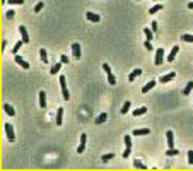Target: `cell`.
<instances>
[{
    "instance_id": "cell-1",
    "label": "cell",
    "mask_w": 193,
    "mask_h": 171,
    "mask_svg": "<svg viewBox=\"0 0 193 171\" xmlns=\"http://www.w3.org/2000/svg\"><path fill=\"white\" fill-rule=\"evenodd\" d=\"M65 79H67L65 75H60V77H58L60 87H62V94H63V99H70V92H68V89H67V81H65Z\"/></svg>"
},
{
    "instance_id": "cell-2",
    "label": "cell",
    "mask_w": 193,
    "mask_h": 171,
    "mask_svg": "<svg viewBox=\"0 0 193 171\" xmlns=\"http://www.w3.org/2000/svg\"><path fill=\"white\" fill-rule=\"evenodd\" d=\"M3 128H5V135H7V139H9L10 142H14V140H15V134H14V127H12L10 123H5V125H3Z\"/></svg>"
},
{
    "instance_id": "cell-3",
    "label": "cell",
    "mask_w": 193,
    "mask_h": 171,
    "mask_svg": "<svg viewBox=\"0 0 193 171\" xmlns=\"http://www.w3.org/2000/svg\"><path fill=\"white\" fill-rule=\"evenodd\" d=\"M125 146H127V149H125V152H123V158L127 159V158L132 154V137H130V135H125Z\"/></svg>"
},
{
    "instance_id": "cell-4",
    "label": "cell",
    "mask_w": 193,
    "mask_h": 171,
    "mask_svg": "<svg viewBox=\"0 0 193 171\" xmlns=\"http://www.w3.org/2000/svg\"><path fill=\"white\" fill-rule=\"evenodd\" d=\"M162 60H164V50L157 48L156 50V60H154V63L156 65H162Z\"/></svg>"
},
{
    "instance_id": "cell-5",
    "label": "cell",
    "mask_w": 193,
    "mask_h": 171,
    "mask_svg": "<svg viewBox=\"0 0 193 171\" xmlns=\"http://www.w3.org/2000/svg\"><path fill=\"white\" fill-rule=\"evenodd\" d=\"M19 33H21V38H22V41L27 45V43H31V38H29V34H27V29L24 27V26H19Z\"/></svg>"
},
{
    "instance_id": "cell-6",
    "label": "cell",
    "mask_w": 193,
    "mask_h": 171,
    "mask_svg": "<svg viewBox=\"0 0 193 171\" xmlns=\"http://www.w3.org/2000/svg\"><path fill=\"white\" fill-rule=\"evenodd\" d=\"M86 17H87V21H91V22H94V24H97V22L101 21V17H99L97 14L91 12V10H87V12H86Z\"/></svg>"
},
{
    "instance_id": "cell-7",
    "label": "cell",
    "mask_w": 193,
    "mask_h": 171,
    "mask_svg": "<svg viewBox=\"0 0 193 171\" xmlns=\"http://www.w3.org/2000/svg\"><path fill=\"white\" fill-rule=\"evenodd\" d=\"M15 63H17V65H21L24 70H27V69H29V63H27V62H26L22 57H19L17 53H15Z\"/></svg>"
},
{
    "instance_id": "cell-8",
    "label": "cell",
    "mask_w": 193,
    "mask_h": 171,
    "mask_svg": "<svg viewBox=\"0 0 193 171\" xmlns=\"http://www.w3.org/2000/svg\"><path fill=\"white\" fill-rule=\"evenodd\" d=\"M72 53H74L75 58H80L82 51H80V45H79V43H72Z\"/></svg>"
},
{
    "instance_id": "cell-9",
    "label": "cell",
    "mask_w": 193,
    "mask_h": 171,
    "mask_svg": "<svg viewBox=\"0 0 193 171\" xmlns=\"http://www.w3.org/2000/svg\"><path fill=\"white\" fill-rule=\"evenodd\" d=\"M176 77V74L174 72H169V74H164L161 79H159V82H162V84H166V82H169V81H173Z\"/></svg>"
},
{
    "instance_id": "cell-10",
    "label": "cell",
    "mask_w": 193,
    "mask_h": 171,
    "mask_svg": "<svg viewBox=\"0 0 193 171\" xmlns=\"http://www.w3.org/2000/svg\"><path fill=\"white\" fill-rule=\"evenodd\" d=\"M166 139H168V147H174V132L168 130V134H166Z\"/></svg>"
},
{
    "instance_id": "cell-11",
    "label": "cell",
    "mask_w": 193,
    "mask_h": 171,
    "mask_svg": "<svg viewBox=\"0 0 193 171\" xmlns=\"http://www.w3.org/2000/svg\"><path fill=\"white\" fill-rule=\"evenodd\" d=\"M178 51H180V46H173V50H171V51H169V55H168V62H173V60L176 58Z\"/></svg>"
},
{
    "instance_id": "cell-12",
    "label": "cell",
    "mask_w": 193,
    "mask_h": 171,
    "mask_svg": "<svg viewBox=\"0 0 193 171\" xmlns=\"http://www.w3.org/2000/svg\"><path fill=\"white\" fill-rule=\"evenodd\" d=\"M139 75H142V69H135V70H132V72H130V75H128V81L132 82V81H135Z\"/></svg>"
},
{
    "instance_id": "cell-13",
    "label": "cell",
    "mask_w": 193,
    "mask_h": 171,
    "mask_svg": "<svg viewBox=\"0 0 193 171\" xmlns=\"http://www.w3.org/2000/svg\"><path fill=\"white\" fill-rule=\"evenodd\" d=\"M154 87H156V81L152 79L151 82H147V84H145V86L142 87V91H140V92H149V91H152Z\"/></svg>"
},
{
    "instance_id": "cell-14",
    "label": "cell",
    "mask_w": 193,
    "mask_h": 171,
    "mask_svg": "<svg viewBox=\"0 0 193 171\" xmlns=\"http://www.w3.org/2000/svg\"><path fill=\"white\" fill-rule=\"evenodd\" d=\"M62 123H63V108L58 106V111H56V125L60 127Z\"/></svg>"
},
{
    "instance_id": "cell-15",
    "label": "cell",
    "mask_w": 193,
    "mask_h": 171,
    "mask_svg": "<svg viewBox=\"0 0 193 171\" xmlns=\"http://www.w3.org/2000/svg\"><path fill=\"white\" fill-rule=\"evenodd\" d=\"M3 111H5L9 116H14V115H15V110H14V108H12V104H9V103H5V104H3Z\"/></svg>"
},
{
    "instance_id": "cell-16",
    "label": "cell",
    "mask_w": 193,
    "mask_h": 171,
    "mask_svg": "<svg viewBox=\"0 0 193 171\" xmlns=\"http://www.w3.org/2000/svg\"><path fill=\"white\" fill-rule=\"evenodd\" d=\"M149 134H151L149 128H135V130H133V135H137V137H140V135H149Z\"/></svg>"
},
{
    "instance_id": "cell-17",
    "label": "cell",
    "mask_w": 193,
    "mask_h": 171,
    "mask_svg": "<svg viewBox=\"0 0 193 171\" xmlns=\"http://www.w3.org/2000/svg\"><path fill=\"white\" fill-rule=\"evenodd\" d=\"M106 118H108V115H106V113H101V115H97V116H96L94 123H96V125H101V123H104V122H106Z\"/></svg>"
},
{
    "instance_id": "cell-18",
    "label": "cell",
    "mask_w": 193,
    "mask_h": 171,
    "mask_svg": "<svg viewBox=\"0 0 193 171\" xmlns=\"http://www.w3.org/2000/svg\"><path fill=\"white\" fill-rule=\"evenodd\" d=\"M46 106V94L44 91H39V108H44Z\"/></svg>"
},
{
    "instance_id": "cell-19",
    "label": "cell",
    "mask_w": 193,
    "mask_h": 171,
    "mask_svg": "<svg viewBox=\"0 0 193 171\" xmlns=\"http://www.w3.org/2000/svg\"><path fill=\"white\" fill-rule=\"evenodd\" d=\"M144 34H145V38H147L149 41H152V39H154V31H152L151 27H145V29H144Z\"/></svg>"
},
{
    "instance_id": "cell-20",
    "label": "cell",
    "mask_w": 193,
    "mask_h": 171,
    "mask_svg": "<svg viewBox=\"0 0 193 171\" xmlns=\"http://www.w3.org/2000/svg\"><path fill=\"white\" fill-rule=\"evenodd\" d=\"M39 57H41V62L43 63H48V53L44 48H39Z\"/></svg>"
},
{
    "instance_id": "cell-21",
    "label": "cell",
    "mask_w": 193,
    "mask_h": 171,
    "mask_svg": "<svg viewBox=\"0 0 193 171\" xmlns=\"http://www.w3.org/2000/svg\"><path fill=\"white\" fill-rule=\"evenodd\" d=\"M60 69H62V63L58 62V63H55V65L50 69V74H51V75H56V74L60 72Z\"/></svg>"
},
{
    "instance_id": "cell-22",
    "label": "cell",
    "mask_w": 193,
    "mask_h": 171,
    "mask_svg": "<svg viewBox=\"0 0 193 171\" xmlns=\"http://www.w3.org/2000/svg\"><path fill=\"white\" fill-rule=\"evenodd\" d=\"M145 113H147V108L142 106V108H137V110L133 111V116H142V115H145Z\"/></svg>"
},
{
    "instance_id": "cell-23",
    "label": "cell",
    "mask_w": 193,
    "mask_h": 171,
    "mask_svg": "<svg viewBox=\"0 0 193 171\" xmlns=\"http://www.w3.org/2000/svg\"><path fill=\"white\" fill-rule=\"evenodd\" d=\"M192 89H193V81H192V82H188V84L185 86V89H183V94H185V96H188V94L192 92Z\"/></svg>"
},
{
    "instance_id": "cell-24",
    "label": "cell",
    "mask_w": 193,
    "mask_h": 171,
    "mask_svg": "<svg viewBox=\"0 0 193 171\" xmlns=\"http://www.w3.org/2000/svg\"><path fill=\"white\" fill-rule=\"evenodd\" d=\"M130 106H132L130 101H125V103H123V108H121V115H127V113L130 111Z\"/></svg>"
},
{
    "instance_id": "cell-25",
    "label": "cell",
    "mask_w": 193,
    "mask_h": 171,
    "mask_svg": "<svg viewBox=\"0 0 193 171\" xmlns=\"http://www.w3.org/2000/svg\"><path fill=\"white\" fill-rule=\"evenodd\" d=\"M166 154H168L169 158H174V156H178V154H180V151H178V149H174V147H169Z\"/></svg>"
},
{
    "instance_id": "cell-26",
    "label": "cell",
    "mask_w": 193,
    "mask_h": 171,
    "mask_svg": "<svg viewBox=\"0 0 193 171\" xmlns=\"http://www.w3.org/2000/svg\"><path fill=\"white\" fill-rule=\"evenodd\" d=\"M161 9H162V5H161V3H157V5H152V9H149V14H152V15H154V14H156V12H159Z\"/></svg>"
},
{
    "instance_id": "cell-27",
    "label": "cell",
    "mask_w": 193,
    "mask_h": 171,
    "mask_svg": "<svg viewBox=\"0 0 193 171\" xmlns=\"http://www.w3.org/2000/svg\"><path fill=\"white\" fill-rule=\"evenodd\" d=\"M133 166L139 168V170H147V166H145L144 163H140V159H135V161H133Z\"/></svg>"
},
{
    "instance_id": "cell-28",
    "label": "cell",
    "mask_w": 193,
    "mask_h": 171,
    "mask_svg": "<svg viewBox=\"0 0 193 171\" xmlns=\"http://www.w3.org/2000/svg\"><path fill=\"white\" fill-rule=\"evenodd\" d=\"M113 158H115V154H113V152H109V154H104V156L101 158V161H103V163H108V161H111Z\"/></svg>"
},
{
    "instance_id": "cell-29",
    "label": "cell",
    "mask_w": 193,
    "mask_h": 171,
    "mask_svg": "<svg viewBox=\"0 0 193 171\" xmlns=\"http://www.w3.org/2000/svg\"><path fill=\"white\" fill-rule=\"evenodd\" d=\"M181 39H183L185 43H193V34H183Z\"/></svg>"
},
{
    "instance_id": "cell-30",
    "label": "cell",
    "mask_w": 193,
    "mask_h": 171,
    "mask_svg": "<svg viewBox=\"0 0 193 171\" xmlns=\"http://www.w3.org/2000/svg\"><path fill=\"white\" fill-rule=\"evenodd\" d=\"M43 7H44V3H43V2H38V3L34 5V9H32V10L38 14V12H41V10H43Z\"/></svg>"
},
{
    "instance_id": "cell-31",
    "label": "cell",
    "mask_w": 193,
    "mask_h": 171,
    "mask_svg": "<svg viewBox=\"0 0 193 171\" xmlns=\"http://www.w3.org/2000/svg\"><path fill=\"white\" fill-rule=\"evenodd\" d=\"M22 43H24V41H22V39H21V41H17V43H15V45H14V48H12V53H17V51H19V48H21V46H22Z\"/></svg>"
},
{
    "instance_id": "cell-32",
    "label": "cell",
    "mask_w": 193,
    "mask_h": 171,
    "mask_svg": "<svg viewBox=\"0 0 193 171\" xmlns=\"http://www.w3.org/2000/svg\"><path fill=\"white\" fill-rule=\"evenodd\" d=\"M108 82H109L111 86H115V84H116V77L113 75V72H111V74H108Z\"/></svg>"
},
{
    "instance_id": "cell-33",
    "label": "cell",
    "mask_w": 193,
    "mask_h": 171,
    "mask_svg": "<svg viewBox=\"0 0 193 171\" xmlns=\"http://www.w3.org/2000/svg\"><path fill=\"white\" fill-rule=\"evenodd\" d=\"M144 48H145V50H149V51H154V46H152V43H151L149 39L144 43Z\"/></svg>"
},
{
    "instance_id": "cell-34",
    "label": "cell",
    "mask_w": 193,
    "mask_h": 171,
    "mask_svg": "<svg viewBox=\"0 0 193 171\" xmlns=\"http://www.w3.org/2000/svg\"><path fill=\"white\" fill-rule=\"evenodd\" d=\"M84 151H86V142H80V144H79V147H77V152H79V154H82Z\"/></svg>"
},
{
    "instance_id": "cell-35",
    "label": "cell",
    "mask_w": 193,
    "mask_h": 171,
    "mask_svg": "<svg viewBox=\"0 0 193 171\" xmlns=\"http://www.w3.org/2000/svg\"><path fill=\"white\" fill-rule=\"evenodd\" d=\"M103 70H104L106 74H111V67H109L108 63H103Z\"/></svg>"
},
{
    "instance_id": "cell-36",
    "label": "cell",
    "mask_w": 193,
    "mask_h": 171,
    "mask_svg": "<svg viewBox=\"0 0 193 171\" xmlns=\"http://www.w3.org/2000/svg\"><path fill=\"white\" fill-rule=\"evenodd\" d=\"M10 3H12V5H22L24 0H10Z\"/></svg>"
},
{
    "instance_id": "cell-37",
    "label": "cell",
    "mask_w": 193,
    "mask_h": 171,
    "mask_svg": "<svg viewBox=\"0 0 193 171\" xmlns=\"http://www.w3.org/2000/svg\"><path fill=\"white\" fill-rule=\"evenodd\" d=\"M188 163L193 164V151H188Z\"/></svg>"
},
{
    "instance_id": "cell-38",
    "label": "cell",
    "mask_w": 193,
    "mask_h": 171,
    "mask_svg": "<svg viewBox=\"0 0 193 171\" xmlns=\"http://www.w3.org/2000/svg\"><path fill=\"white\" fill-rule=\"evenodd\" d=\"M60 60H62V63H68V62H70L67 55H62V58H60Z\"/></svg>"
},
{
    "instance_id": "cell-39",
    "label": "cell",
    "mask_w": 193,
    "mask_h": 171,
    "mask_svg": "<svg viewBox=\"0 0 193 171\" xmlns=\"http://www.w3.org/2000/svg\"><path fill=\"white\" fill-rule=\"evenodd\" d=\"M151 29L156 33V31H157V22H151Z\"/></svg>"
},
{
    "instance_id": "cell-40",
    "label": "cell",
    "mask_w": 193,
    "mask_h": 171,
    "mask_svg": "<svg viewBox=\"0 0 193 171\" xmlns=\"http://www.w3.org/2000/svg\"><path fill=\"white\" fill-rule=\"evenodd\" d=\"M7 17L12 19V17H14V10H9V12H7Z\"/></svg>"
},
{
    "instance_id": "cell-41",
    "label": "cell",
    "mask_w": 193,
    "mask_h": 171,
    "mask_svg": "<svg viewBox=\"0 0 193 171\" xmlns=\"http://www.w3.org/2000/svg\"><path fill=\"white\" fill-rule=\"evenodd\" d=\"M5 46H7V41H5V39H3V41H2V51H3V50H5Z\"/></svg>"
},
{
    "instance_id": "cell-42",
    "label": "cell",
    "mask_w": 193,
    "mask_h": 171,
    "mask_svg": "<svg viewBox=\"0 0 193 171\" xmlns=\"http://www.w3.org/2000/svg\"><path fill=\"white\" fill-rule=\"evenodd\" d=\"M188 9H190V10H193V2H190V3H188Z\"/></svg>"
},
{
    "instance_id": "cell-43",
    "label": "cell",
    "mask_w": 193,
    "mask_h": 171,
    "mask_svg": "<svg viewBox=\"0 0 193 171\" xmlns=\"http://www.w3.org/2000/svg\"><path fill=\"white\" fill-rule=\"evenodd\" d=\"M152 2H162V0H152Z\"/></svg>"
}]
</instances>
